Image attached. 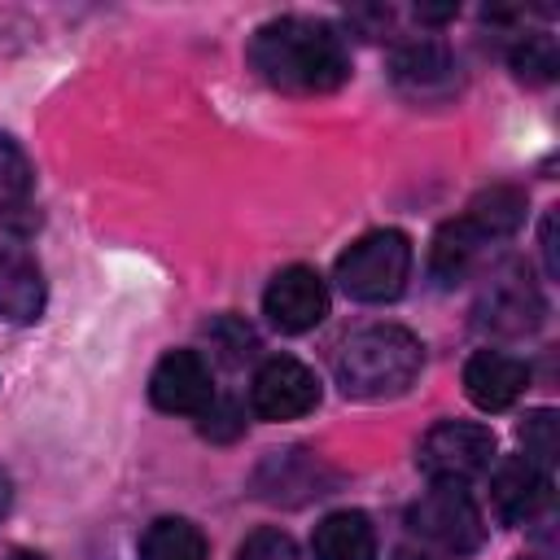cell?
<instances>
[{
  "label": "cell",
  "mask_w": 560,
  "mask_h": 560,
  "mask_svg": "<svg viewBox=\"0 0 560 560\" xmlns=\"http://www.w3.org/2000/svg\"><path fill=\"white\" fill-rule=\"evenodd\" d=\"M490 499H494V512H499L508 525H525V521H534V516L547 508V499H551V477H547V468H538L534 459L508 455V459L494 468Z\"/></svg>",
  "instance_id": "obj_10"
},
{
  "label": "cell",
  "mask_w": 560,
  "mask_h": 560,
  "mask_svg": "<svg viewBox=\"0 0 560 560\" xmlns=\"http://www.w3.org/2000/svg\"><path fill=\"white\" fill-rule=\"evenodd\" d=\"M236 560H302V551H298V542H293L284 529L262 525V529H254V534L241 542Z\"/></svg>",
  "instance_id": "obj_20"
},
{
  "label": "cell",
  "mask_w": 560,
  "mask_h": 560,
  "mask_svg": "<svg viewBox=\"0 0 560 560\" xmlns=\"http://www.w3.org/2000/svg\"><path fill=\"white\" fill-rule=\"evenodd\" d=\"M210 341L223 346V359H228V363H241L245 354H254V332H249L245 324H236V319H219V324L210 328Z\"/></svg>",
  "instance_id": "obj_23"
},
{
  "label": "cell",
  "mask_w": 560,
  "mask_h": 560,
  "mask_svg": "<svg viewBox=\"0 0 560 560\" xmlns=\"http://www.w3.org/2000/svg\"><path fill=\"white\" fill-rule=\"evenodd\" d=\"M39 228V214L22 201V192H9L0 188V241H18V236H31Z\"/></svg>",
  "instance_id": "obj_21"
},
{
  "label": "cell",
  "mask_w": 560,
  "mask_h": 560,
  "mask_svg": "<svg viewBox=\"0 0 560 560\" xmlns=\"http://www.w3.org/2000/svg\"><path fill=\"white\" fill-rule=\"evenodd\" d=\"M477 315H481L486 328L508 332V337H521V332H534L542 324L547 302H542L534 276L521 262H508V267H499L486 280V289L477 298Z\"/></svg>",
  "instance_id": "obj_6"
},
{
  "label": "cell",
  "mask_w": 560,
  "mask_h": 560,
  "mask_svg": "<svg viewBox=\"0 0 560 560\" xmlns=\"http://www.w3.org/2000/svg\"><path fill=\"white\" fill-rule=\"evenodd\" d=\"M315 560H376V529L363 512H328L311 538Z\"/></svg>",
  "instance_id": "obj_14"
},
{
  "label": "cell",
  "mask_w": 560,
  "mask_h": 560,
  "mask_svg": "<svg viewBox=\"0 0 560 560\" xmlns=\"http://www.w3.org/2000/svg\"><path fill=\"white\" fill-rule=\"evenodd\" d=\"M529 385V368L503 350H477L464 363V394L481 411H503L512 407Z\"/></svg>",
  "instance_id": "obj_12"
},
{
  "label": "cell",
  "mask_w": 560,
  "mask_h": 560,
  "mask_svg": "<svg viewBox=\"0 0 560 560\" xmlns=\"http://www.w3.org/2000/svg\"><path fill=\"white\" fill-rule=\"evenodd\" d=\"M542 258H547V271L556 276L560 271V262H556V214L542 219Z\"/></svg>",
  "instance_id": "obj_24"
},
{
  "label": "cell",
  "mask_w": 560,
  "mask_h": 560,
  "mask_svg": "<svg viewBox=\"0 0 560 560\" xmlns=\"http://www.w3.org/2000/svg\"><path fill=\"white\" fill-rule=\"evenodd\" d=\"M149 398L166 416H201L214 402V381L210 363L197 350H171L158 359L149 376Z\"/></svg>",
  "instance_id": "obj_8"
},
{
  "label": "cell",
  "mask_w": 560,
  "mask_h": 560,
  "mask_svg": "<svg viewBox=\"0 0 560 560\" xmlns=\"http://www.w3.org/2000/svg\"><path fill=\"white\" fill-rule=\"evenodd\" d=\"M249 407L258 420H298L319 407V376L306 363L276 354L258 368L249 385Z\"/></svg>",
  "instance_id": "obj_7"
},
{
  "label": "cell",
  "mask_w": 560,
  "mask_h": 560,
  "mask_svg": "<svg viewBox=\"0 0 560 560\" xmlns=\"http://www.w3.org/2000/svg\"><path fill=\"white\" fill-rule=\"evenodd\" d=\"M464 219H468L486 241L512 236V232L525 223V192L512 188V184H494V188H486V192H477V197L468 201Z\"/></svg>",
  "instance_id": "obj_16"
},
{
  "label": "cell",
  "mask_w": 560,
  "mask_h": 560,
  "mask_svg": "<svg viewBox=\"0 0 560 560\" xmlns=\"http://www.w3.org/2000/svg\"><path fill=\"white\" fill-rule=\"evenodd\" d=\"M512 70L521 83H551L560 70V52L551 35H521L512 48Z\"/></svg>",
  "instance_id": "obj_18"
},
{
  "label": "cell",
  "mask_w": 560,
  "mask_h": 560,
  "mask_svg": "<svg viewBox=\"0 0 560 560\" xmlns=\"http://www.w3.org/2000/svg\"><path fill=\"white\" fill-rule=\"evenodd\" d=\"M4 560H44V556H35V551H13V556H4Z\"/></svg>",
  "instance_id": "obj_27"
},
{
  "label": "cell",
  "mask_w": 560,
  "mask_h": 560,
  "mask_svg": "<svg viewBox=\"0 0 560 560\" xmlns=\"http://www.w3.org/2000/svg\"><path fill=\"white\" fill-rule=\"evenodd\" d=\"M249 61L254 70L293 96H319L337 92L350 79V57L341 35L328 22L315 18H271L254 31L249 39Z\"/></svg>",
  "instance_id": "obj_1"
},
{
  "label": "cell",
  "mask_w": 560,
  "mask_h": 560,
  "mask_svg": "<svg viewBox=\"0 0 560 560\" xmlns=\"http://www.w3.org/2000/svg\"><path fill=\"white\" fill-rule=\"evenodd\" d=\"M9 499H13V486H9V472L0 468V516L9 512Z\"/></svg>",
  "instance_id": "obj_26"
},
{
  "label": "cell",
  "mask_w": 560,
  "mask_h": 560,
  "mask_svg": "<svg viewBox=\"0 0 560 560\" xmlns=\"http://www.w3.org/2000/svg\"><path fill=\"white\" fill-rule=\"evenodd\" d=\"M39 315H44V271H39V262L18 245H0V319L35 324Z\"/></svg>",
  "instance_id": "obj_13"
},
{
  "label": "cell",
  "mask_w": 560,
  "mask_h": 560,
  "mask_svg": "<svg viewBox=\"0 0 560 560\" xmlns=\"http://www.w3.org/2000/svg\"><path fill=\"white\" fill-rule=\"evenodd\" d=\"M521 442H525V459H534L538 468H547L556 459V411H529L521 420Z\"/></svg>",
  "instance_id": "obj_19"
},
{
  "label": "cell",
  "mask_w": 560,
  "mask_h": 560,
  "mask_svg": "<svg viewBox=\"0 0 560 560\" xmlns=\"http://www.w3.org/2000/svg\"><path fill=\"white\" fill-rule=\"evenodd\" d=\"M31 179H35V171H31L26 153H22L9 136H0V188H9V192H26Z\"/></svg>",
  "instance_id": "obj_22"
},
{
  "label": "cell",
  "mask_w": 560,
  "mask_h": 560,
  "mask_svg": "<svg viewBox=\"0 0 560 560\" xmlns=\"http://www.w3.org/2000/svg\"><path fill=\"white\" fill-rule=\"evenodd\" d=\"M140 560H206V534L184 516H162L144 529Z\"/></svg>",
  "instance_id": "obj_17"
},
{
  "label": "cell",
  "mask_w": 560,
  "mask_h": 560,
  "mask_svg": "<svg viewBox=\"0 0 560 560\" xmlns=\"http://www.w3.org/2000/svg\"><path fill=\"white\" fill-rule=\"evenodd\" d=\"M424 22H446V18H455V4H442V9H433V4H420L416 9Z\"/></svg>",
  "instance_id": "obj_25"
},
{
  "label": "cell",
  "mask_w": 560,
  "mask_h": 560,
  "mask_svg": "<svg viewBox=\"0 0 560 560\" xmlns=\"http://www.w3.org/2000/svg\"><path fill=\"white\" fill-rule=\"evenodd\" d=\"M494 459V433L486 424H472V420H442L433 424L424 438H420V451H416V464L424 477L433 481H472L490 468Z\"/></svg>",
  "instance_id": "obj_5"
},
{
  "label": "cell",
  "mask_w": 560,
  "mask_h": 560,
  "mask_svg": "<svg viewBox=\"0 0 560 560\" xmlns=\"http://www.w3.org/2000/svg\"><path fill=\"white\" fill-rule=\"evenodd\" d=\"M420 368H424V346L416 332H407L398 324H372V328L350 332L332 359V376H337L341 394L368 398V402L407 394L416 385Z\"/></svg>",
  "instance_id": "obj_2"
},
{
  "label": "cell",
  "mask_w": 560,
  "mask_h": 560,
  "mask_svg": "<svg viewBox=\"0 0 560 560\" xmlns=\"http://www.w3.org/2000/svg\"><path fill=\"white\" fill-rule=\"evenodd\" d=\"M411 276V241L398 228L359 236L337 258V284L354 302H394Z\"/></svg>",
  "instance_id": "obj_3"
},
{
  "label": "cell",
  "mask_w": 560,
  "mask_h": 560,
  "mask_svg": "<svg viewBox=\"0 0 560 560\" xmlns=\"http://www.w3.org/2000/svg\"><path fill=\"white\" fill-rule=\"evenodd\" d=\"M389 74L407 96L438 101V96H451V88H455V57L438 39H416V44H402L394 52Z\"/></svg>",
  "instance_id": "obj_11"
},
{
  "label": "cell",
  "mask_w": 560,
  "mask_h": 560,
  "mask_svg": "<svg viewBox=\"0 0 560 560\" xmlns=\"http://www.w3.org/2000/svg\"><path fill=\"white\" fill-rule=\"evenodd\" d=\"M521 560H529V556H521Z\"/></svg>",
  "instance_id": "obj_29"
},
{
  "label": "cell",
  "mask_w": 560,
  "mask_h": 560,
  "mask_svg": "<svg viewBox=\"0 0 560 560\" xmlns=\"http://www.w3.org/2000/svg\"><path fill=\"white\" fill-rule=\"evenodd\" d=\"M262 311L280 332H311L328 315V289L311 267H284L267 284Z\"/></svg>",
  "instance_id": "obj_9"
},
{
  "label": "cell",
  "mask_w": 560,
  "mask_h": 560,
  "mask_svg": "<svg viewBox=\"0 0 560 560\" xmlns=\"http://www.w3.org/2000/svg\"><path fill=\"white\" fill-rule=\"evenodd\" d=\"M402 560H429V556H402Z\"/></svg>",
  "instance_id": "obj_28"
},
{
  "label": "cell",
  "mask_w": 560,
  "mask_h": 560,
  "mask_svg": "<svg viewBox=\"0 0 560 560\" xmlns=\"http://www.w3.org/2000/svg\"><path fill=\"white\" fill-rule=\"evenodd\" d=\"M481 245H486V236H481L464 214L451 219V223H442L438 236H433V249H429V271H433V280H438V284H459V280L477 267Z\"/></svg>",
  "instance_id": "obj_15"
},
{
  "label": "cell",
  "mask_w": 560,
  "mask_h": 560,
  "mask_svg": "<svg viewBox=\"0 0 560 560\" xmlns=\"http://www.w3.org/2000/svg\"><path fill=\"white\" fill-rule=\"evenodd\" d=\"M407 525L424 542H433V547H442L451 556H472L486 542L481 512H477L472 494L464 486H455V481H433V490L407 512Z\"/></svg>",
  "instance_id": "obj_4"
}]
</instances>
